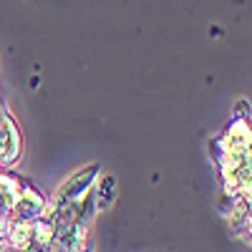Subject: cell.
<instances>
[{"label": "cell", "instance_id": "277c9868", "mask_svg": "<svg viewBox=\"0 0 252 252\" xmlns=\"http://www.w3.org/2000/svg\"><path fill=\"white\" fill-rule=\"evenodd\" d=\"M227 146L229 149H250V121L235 119L227 129Z\"/></svg>", "mask_w": 252, "mask_h": 252}, {"label": "cell", "instance_id": "5b68a950", "mask_svg": "<svg viewBox=\"0 0 252 252\" xmlns=\"http://www.w3.org/2000/svg\"><path fill=\"white\" fill-rule=\"evenodd\" d=\"M114 189H116L114 177H101V187H98V209L109 207V204L114 202Z\"/></svg>", "mask_w": 252, "mask_h": 252}, {"label": "cell", "instance_id": "6da1fadb", "mask_svg": "<svg viewBox=\"0 0 252 252\" xmlns=\"http://www.w3.org/2000/svg\"><path fill=\"white\" fill-rule=\"evenodd\" d=\"M98 174V166L96 164H91V166H86V169H81V172H76L66 184H63L61 189H58V202L63 204V202H73V199H81L83 194H86V189L94 184V177Z\"/></svg>", "mask_w": 252, "mask_h": 252}, {"label": "cell", "instance_id": "7a4b0ae2", "mask_svg": "<svg viewBox=\"0 0 252 252\" xmlns=\"http://www.w3.org/2000/svg\"><path fill=\"white\" fill-rule=\"evenodd\" d=\"M20 152V136L10 116L0 119V164H13Z\"/></svg>", "mask_w": 252, "mask_h": 252}, {"label": "cell", "instance_id": "52a82bcc", "mask_svg": "<svg viewBox=\"0 0 252 252\" xmlns=\"http://www.w3.org/2000/svg\"><path fill=\"white\" fill-rule=\"evenodd\" d=\"M31 235H33L31 227H28L26 220H23V222H20V224L13 229V245H15V247H26V245L31 242Z\"/></svg>", "mask_w": 252, "mask_h": 252}, {"label": "cell", "instance_id": "8992f818", "mask_svg": "<svg viewBox=\"0 0 252 252\" xmlns=\"http://www.w3.org/2000/svg\"><path fill=\"white\" fill-rule=\"evenodd\" d=\"M53 235H56V222L53 220H40L38 224H35V240L40 242V245H51L53 242Z\"/></svg>", "mask_w": 252, "mask_h": 252}, {"label": "cell", "instance_id": "3957f363", "mask_svg": "<svg viewBox=\"0 0 252 252\" xmlns=\"http://www.w3.org/2000/svg\"><path fill=\"white\" fill-rule=\"evenodd\" d=\"M13 207H15V215L20 220H33V217H38L40 212H43V199H40V194L26 182L23 192H20V197L13 202Z\"/></svg>", "mask_w": 252, "mask_h": 252}]
</instances>
